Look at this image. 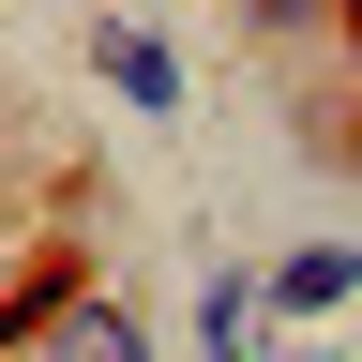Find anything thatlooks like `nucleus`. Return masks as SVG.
Here are the masks:
<instances>
[{
  "label": "nucleus",
  "mask_w": 362,
  "mask_h": 362,
  "mask_svg": "<svg viewBox=\"0 0 362 362\" xmlns=\"http://www.w3.org/2000/svg\"><path fill=\"white\" fill-rule=\"evenodd\" d=\"M90 76H106L136 121H181V90H197V76H181V45H166L151 16H106V30H90Z\"/></svg>",
  "instance_id": "obj_1"
},
{
  "label": "nucleus",
  "mask_w": 362,
  "mask_h": 362,
  "mask_svg": "<svg viewBox=\"0 0 362 362\" xmlns=\"http://www.w3.org/2000/svg\"><path fill=\"white\" fill-rule=\"evenodd\" d=\"M272 332H287V317H272V272H242V257H226L211 287H197V317H181V347H197V362H257Z\"/></svg>",
  "instance_id": "obj_2"
},
{
  "label": "nucleus",
  "mask_w": 362,
  "mask_h": 362,
  "mask_svg": "<svg viewBox=\"0 0 362 362\" xmlns=\"http://www.w3.org/2000/svg\"><path fill=\"white\" fill-rule=\"evenodd\" d=\"M362 302V242H302V257H272V317H332Z\"/></svg>",
  "instance_id": "obj_3"
},
{
  "label": "nucleus",
  "mask_w": 362,
  "mask_h": 362,
  "mask_svg": "<svg viewBox=\"0 0 362 362\" xmlns=\"http://www.w3.org/2000/svg\"><path fill=\"white\" fill-rule=\"evenodd\" d=\"M226 16H242V45H257V61H317V45L347 30V0H226Z\"/></svg>",
  "instance_id": "obj_4"
},
{
  "label": "nucleus",
  "mask_w": 362,
  "mask_h": 362,
  "mask_svg": "<svg viewBox=\"0 0 362 362\" xmlns=\"http://www.w3.org/2000/svg\"><path fill=\"white\" fill-rule=\"evenodd\" d=\"M45 347H90V362H136V347H151V317H121V302H61V317H45Z\"/></svg>",
  "instance_id": "obj_5"
}]
</instances>
